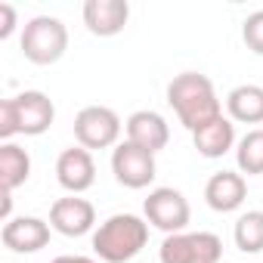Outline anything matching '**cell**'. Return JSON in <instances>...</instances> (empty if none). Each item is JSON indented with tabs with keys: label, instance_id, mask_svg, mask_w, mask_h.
Returning a JSON list of instances; mask_svg holds the SVG:
<instances>
[{
	"label": "cell",
	"instance_id": "6da1fadb",
	"mask_svg": "<svg viewBox=\"0 0 263 263\" xmlns=\"http://www.w3.org/2000/svg\"><path fill=\"white\" fill-rule=\"evenodd\" d=\"M167 105L174 108V115L180 118V124L189 134H195L198 127L223 115V105L217 99L211 78L198 71H183L167 84Z\"/></svg>",
	"mask_w": 263,
	"mask_h": 263
},
{
	"label": "cell",
	"instance_id": "7a4b0ae2",
	"mask_svg": "<svg viewBox=\"0 0 263 263\" xmlns=\"http://www.w3.org/2000/svg\"><path fill=\"white\" fill-rule=\"evenodd\" d=\"M90 245L102 263H130L149 245V223L137 214H111L96 226Z\"/></svg>",
	"mask_w": 263,
	"mask_h": 263
},
{
	"label": "cell",
	"instance_id": "3957f363",
	"mask_svg": "<svg viewBox=\"0 0 263 263\" xmlns=\"http://www.w3.org/2000/svg\"><path fill=\"white\" fill-rule=\"evenodd\" d=\"M19 47L31 65H53L68 50V28L56 16H34L25 22Z\"/></svg>",
	"mask_w": 263,
	"mask_h": 263
},
{
	"label": "cell",
	"instance_id": "277c9868",
	"mask_svg": "<svg viewBox=\"0 0 263 263\" xmlns=\"http://www.w3.org/2000/svg\"><path fill=\"white\" fill-rule=\"evenodd\" d=\"M223 241L214 232H174L161 241V263H220Z\"/></svg>",
	"mask_w": 263,
	"mask_h": 263
},
{
	"label": "cell",
	"instance_id": "5b68a950",
	"mask_svg": "<svg viewBox=\"0 0 263 263\" xmlns=\"http://www.w3.org/2000/svg\"><path fill=\"white\" fill-rule=\"evenodd\" d=\"M143 214H146V223H152L155 229L174 235V232H186L189 226V201L180 189L174 186H158L149 192V198L143 201Z\"/></svg>",
	"mask_w": 263,
	"mask_h": 263
},
{
	"label": "cell",
	"instance_id": "8992f818",
	"mask_svg": "<svg viewBox=\"0 0 263 263\" xmlns=\"http://www.w3.org/2000/svg\"><path fill=\"white\" fill-rule=\"evenodd\" d=\"M121 137V118L108 105H87L74 118V140L90 149H111Z\"/></svg>",
	"mask_w": 263,
	"mask_h": 263
},
{
	"label": "cell",
	"instance_id": "52a82bcc",
	"mask_svg": "<svg viewBox=\"0 0 263 263\" xmlns=\"http://www.w3.org/2000/svg\"><path fill=\"white\" fill-rule=\"evenodd\" d=\"M111 174L124 189H146L158 177V164H155L152 152L124 140L111 152Z\"/></svg>",
	"mask_w": 263,
	"mask_h": 263
},
{
	"label": "cell",
	"instance_id": "ba28073f",
	"mask_svg": "<svg viewBox=\"0 0 263 263\" xmlns=\"http://www.w3.org/2000/svg\"><path fill=\"white\" fill-rule=\"evenodd\" d=\"M13 108H16V124H19V134L25 137H41L53 127L56 121V105L47 93L41 90H25L19 96H10Z\"/></svg>",
	"mask_w": 263,
	"mask_h": 263
},
{
	"label": "cell",
	"instance_id": "9c48e42d",
	"mask_svg": "<svg viewBox=\"0 0 263 263\" xmlns=\"http://www.w3.org/2000/svg\"><path fill=\"white\" fill-rule=\"evenodd\" d=\"M50 226L59 235L68 238H81L96 226V208L81 198V195H68V198H56L50 208Z\"/></svg>",
	"mask_w": 263,
	"mask_h": 263
},
{
	"label": "cell",
	"instance_id": "30bf717a",
	"mask_svg": "<svg viewBox=\"0 0 263 263\" xmlns=\"http://www.w3.org/2000/svg\"><path fill=\"white\" fill-rule=\"evenodd\" d=\"M56 180L65 192L81 195L96 183V161L84 146H71L56 158Z\"/></svg>",
	"mask_w": 263,
	"mask_h": 263
},
{
	"label": "cell",
	"instance_id": "8fae6325",
	"mask_svg": "<svg viewBox=\"0 0 263 263\" xmlns=\"http://www.w3.org/2000/svg\"><path fill=\"white\" fill-rule=\"evenodd\" d=\"M50 223L41 217H16L10 223H4L0 229V241L4 248L16 251V254H37L50 245Z\"/></svg>",
	"mask_w": 263,
	"mask_h": 263
},
{
	"label": "cell",
	"instance_id": "7c38bea8",
	"mask_svg": "<svg viewBox=\"0 0 263 263\" xmlns=\"http://www.w3.org/2000/svg\"><path fill=\"white\" fill-rule=\"evenodd\" d=\"M127 143H134L152 155H158L167 143H171V127L164 121V115L152 111V108H140L127 118Z\"/></svg>",
	"mask_w": 263,
	"mask_h": 263
},
{
	"label": "cell",
	"instance_id": "4fadbf2b",
	"mask_svg": "<svg viewBox=\"0 0 263 263\" xmlns=\"http://www.w3.org/2000/svg\"><path fill=\"white\" fill-rule=\"evenodd\" d=\"M130 19L127 0H87L84 4V25L96 37H115L124 31Z\"/></svg>",
	"mask_w": 263,
	"mask_h": 263
},
{
	"label": "cell",
	"instance_id": "5bb4252c",
	"mask_svg": "<svg viewBox=\"0 0 263 263\" xmlns=\"http://www.w3.org/2000/svg\"><path fill=\"white\" fill-rule=\"evenodd\" d=\"M245 198H248V183H245V177L235 174V171H220V174H214V177L208 180V186H204V201H208V208L217 211V214H232V211H238V208L245 204Z\"/></svg>",
	"mask_w": 263,
	"mask_h": 263
},
{
	"label": "cell",
	"instance_id": "9a60e30c",
	"mask_svg": "<svg viewBox=\"0 0 263 263\" xmlns=\"http://www.w3.org/2000/svg\"><path fill=\"white\" fill-rule=\"evenodd\" d=\"M192 143H195L198 155H204V158H223V155L235 146V124H232L226 115H220V118H214L211 124H204V127L195 130V134H192Z\"/></svg>",
	"mask_w": 263,
	"mask_h": 263
},
{
	"label": "cell",
	"instance_id": "2e32d148",
	"mask_svg": "<svg viewBox=\"0 0 263 263\" xmlns=\"http://www.w3.org/2000/svg\"><path fill=\"white\" fill-rule=\"evenodd\" d=\"M229 121L238 124H263V87L257 84H238L226 96Z\"/></svg>",
	"mask_w": 263,
	"mask_h": 263
},
{
	"label": "cell",
	"instance_id": "e0dca14e",
	"mask_svg": "<svg viewBox=\"0 0 263 263\" xmlns=\"http://www.w3.org/2000/svg\"><path fill=\"white\" fill-rule=\"evenodd\" d=\"M28 177H31V155L16 143H4L0 146V189L16 192L19 186L28 183Z\"/></svg>",
	"mask_w": 263,
	"mask_h": 263
},
{
	"label": "cell",
	"instance_id": "ac0fdd59",
	"mask_svg": "<svg viewBox=\"0 0 263 263\" xmlns=\"http://www.w3.org/2000/svg\"><path fill=\"white\" fill-rule=\"evenodd\" d=\"M235 248L241 254H260L263 251V211H248L232 226Z\"/></svg>",
	"mask_w": 263,
	"mask_h": 263
},
{
	"label": "cell",
	"instance_id": "d6986e66",
	"mask_svg": "<svg viewBox=\"0 0 263 263\" xmlns=\"http://www.w3.org/2000/svg\"><path fill=\"white\" fill-rule=\"evenodd\" d=\"M235 164H238V174H248V177L263 174V127L248 130V134L238 140Z\"/></svg>",
	"mask_w": 263,
	"mask_h": 263
},
{
	"label": "cell",
	"instance_id": "ffe728a7",
	"mask_svg": "<svg viewBox=\"0 0 263 263\" xmlns=\"http://www.w3.org/2000/svg\"><path fill=\"white\" fill-rule=\"evenodd\" d=\"M241 41L254 56H263V10L251 13L241 25Z\"/></svg>",
	"mask_w": 263,
	"mask_h": 263
},
{
	"label": "cell",
	"instance_id": "44dd1931",
	"mask_svg": "<svg viewBox=\"0 0 263 263\" xmlns=\"http://www.w3.org/2000/svg\"><path fill=\"white\" fill-rule=\"evenodd\" d=\"M19 134V124H16V108L13 99H0V140L10 143Z\"/></svg>",
	"mask_w": 263,
	"mask_h": 263
},
{
	"label": "cell",
	"instance_id": "7402d4cb",
	"mask_svg": "<svg viewBox=\"0 0 263 263\" xmlns=\"http://www.w3.org/2000/svg\"><path fill=\"white\" fill-rule=\"evenodd\" d=\"M13 31H16V7L0 4V41H10Z\"/></svg>",
	"mask_w": 263,
	"mask_h": 263
},
{
	"label": "cell",
	"instance_id": "603a6c76",
	"mask_svg": "<svg viewBox=\"0 0 263 263\" xmlns=\"http://www.w3.org/2000/svg\"><path fill=\"white\" fill-rule=\"evenodd\" d=\"M50 263H96V260L93 257H84V254H62V257H56Z\"/></svg>",
	"mask_w": 263,
	"mask_h": 263
}]
</instances>
